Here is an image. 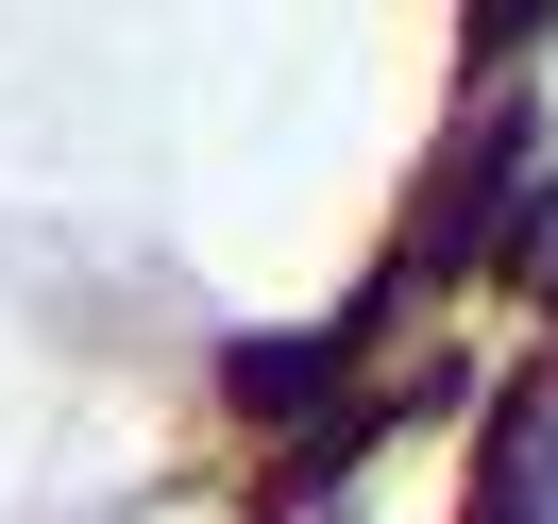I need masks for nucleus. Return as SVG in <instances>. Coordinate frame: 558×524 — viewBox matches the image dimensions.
<instances>
[{"label":"nucleus","mask_w":558,"mask_h":524,"mask_svg":"<svg viewBox=\"0 0 558 524\" xmlns=\"http://www.w3.org/2000/svg\"><path fill=\"white\" fill-rule=\"evenodd\" d=\"M305 389H322V339H254L238 355V406H305Z\"/></svg>","instance_id":"f257e3e1"}]
</instances>
